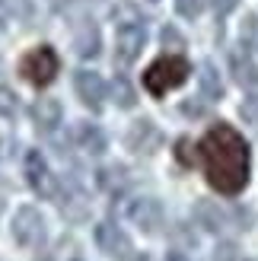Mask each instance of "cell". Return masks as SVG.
Returning a JSON list of instances; mask_svg holds the SVG:
<instances>
[{"label": "cell", "instance_id": "obj_17", "mask_svg": "<svg viewBox=\"0 0 258 261\" xmlns=\"http://www.w3.org/2000/svg\"><path fill=\"white\" fill-rule=\"evenodd\" d=\"M198 80H201V93L208 102H217L223 96V80H220V73H217V67L211 61H204L201 64V73H198Z\"/></svg>", "mask_w": 258, "mask_h": 261}, {"label": "cell", "instance_id": "obj_30", "mask_svg": "<svg viewBox=\"0 0 258 261\" xmlns=\"http://www.w3.org/2000/svg\"><path fill=\"white\" fill-rule=\"evenodd\" d=\"M131 261H153V258H150V255H134Z\"/></svg>", "mask_w": 258, "mask_h": 261}, {"label": "cell", "instance_id": "obj_26", "mask_svg": "<svg viewBox=\"0 0 258 261\" xmlns=\"http://www.w3.org/2000/svg\"><path fill=\"white\" fill-rule=\"evenodd\" d=\"M239 115H242V118H246V121H252V124H258V93H252L246 102H242V106H239Z\"/></svg>", "mask_w": 258, "mask_h": 261}, {"label": "cell", "instance_id": "obj_11", "mask_svg": "<svg viewBox=\"0 0 258 261\" xmlns=\"http://www.w3.org/2000/svg\"><path fill=\"white\" fill-rule=\"evenodd\" d=\"M32 121L38 134H55L58 124L64 121V109L58 99H38L32 106Z\"/></svg>", "mask_w": 258, "mask_h": 261}, {"label": "cell", "instance_id": "obj_20", "mask_svg": "<svg viewBox=\"0 0 258 261\" xmlns=\"http://www.w3.org/2000/svg\"><path fill=\"white\" fill-rule=\"evenodd\" d=\"M51 261H86V258H83L76 239H61L55 245V252H51Z\"/></svg>", "mask_w": 258, "mask_h": 261}, {"label": "cell", "instance_id": "obj_14", "mask_svg": "<svg viewBox=\"0 0 258 261\" xmlns=\"http://www.w3.org/2000/svg\"><path fill=\"white\" fill-rule=\"evenodd\" d=\"M195 220H198V226L208 229V232H220V229L229 226V214L217 201H198L195 204Z\"/></svg>", "mask_w": 258, "mask_h": 261}, {"label": "cell", "instance_id": "obj_5", "mask_svg": "<svg viewBox=\"0 0 258 261\" xmlns=\"http://www.w3.org/2000/svg\"><path fill=\"white\" fill-rule=\"evenodd\" d=\"M25 181H29V188L38 194V198H55V191H58L55 172H51L48 160L38 150L25 153Z\"/></svg>", "mask_w": 258, "mask_h": 261}, {"label": "cell", "instance_id": "obj_19", "mask_svg": "<svg viewBox=\"0 0 258 261\" xmlns=\"http://www.w3.org/2000/svg\"><path fill=\"white\" fill-rule=\"evenodd\" d=\"M112 22L115 25H144V13L134 4H115L112 7Z\"/></svg>", "mask_w": 258, "mask_h": 261}, {"label": "cell", "instance_id": "obj_28", "mask_svg": "<svg viewBox=\"0 0 258 261\" xmlns=\"http://www.w3.org/2000/svg\"><path fill=\"white\" fill-rule=\"evenodd\" d=\"M233 7H236V0H214V13H217V16H226Z\"/></svg>", "mask_w": 258, "mask_h": 261}, {"label": "cell", "instance_id": "obj_15", "mask_svg": "<svg viewBox=\"0 0 258 261\" xmlns=\"http://www.w3.org/2000/svg\"><path fill=\"white\" fill-rule=\"evenodd\" d=\"M96 181H99V188L112 194V198H118V194H124L127 188H131V175H127V169L124 166H102L99 172H96Z\"/></svg>", "mask_w": 258, "mask_h": 261}, {"label": "cell", "instance_id": "obj_29", "mask_svg": "<svg viewBox=\"0 0 258 261\" xmlns=\"http://www.w3.org/2000/svg\"><path fill=\"white\" fill-rule=\"evenodd\" d=\"M166 261H188L182 252H169V255H166Z\"/></svg>", "mask_w": 258, "mask_h": 261}, {"label": "cell", "instance_id": "obj_23", "mask_svg": "<svg viewBox=\"0 0 258 261\" xmlns=\"http://www.w3.org/2000/svg\"><path fill=\"white\" fill-rule=\"evenodd\" d=\"M160 42L166 48H185V38L178 29H172V25H163V32H160Z\"/></svg>", "mask_w": 258, "mask_h": 261}, {"label": "cell", "instance_id": "obj_27", "mask_svg": "<svg viewBox=\"0 0 258 261\" xmlns=\"http://www.w3.org/2000/svg\"><path fill=\"white\" fill-rule=\"evenodd\" d=\"M13 19H16V0H0V29H7Z\"/></svg>", "mask_w": 258, "mask_h": 261}, {"label": "cell", "instance_id": "obj_24", "mask_svg": "<svg viewBox=\"0 0 258 261\" xmlns=\"http://www.w3.org/2000/svg\"><path fill=\"white\" fill-rule=\"evenodd\" d=\"M211 261H239L236 245H233V242H220V245L211 252Z\"/></svg>", "mask_w": 258, "mask_h": 261}, {"label": "cell", "instance_id": "obj_1", "mask_svg": "<svg viewBox=\"0 0 258 261\" xmlns=\"http://www.w3.org/2000/svg\"><path fill=\"white\" fill-rule=\"evenodd\" d=\"M195 163L204 169L208 185L220 194H239L249 185V143L233 124L217 121L208 134L195 143Z\"/></svg>", "mask_w": 258, "mask_h": 261}, {"label": "cell", "instance_id": "obj_4", "mask_svg": "<svg viewBox=\"0 0 258 261\" xmlns=\"http://www.w3.org/2000/svg\"><path fill=\"white\" fill-rule=\"evenodd\" d=\"M10 229H13V239H16L22 249H32V252H38L45 245V239H48V223H45L42 211L32 207V204H25V207H19V211L13 214Z\"/></svg>", "mask_w": 258, "mask_h": 261}, {"label": "cell", "instance_id": "obj_8", "mask_svg": "<svg viewBox=\"0 0 258 261\" xmlns=\"http://www.w3.org/2000/svg\"><path fill=\"white\" fill-rule=\"evenodd\" d=\"M96 245H99V249L106 252L109 258H115V261L131 258V252H134L131 236H127L124 229H118L115 223H99V226H96Z\"/></svg>", "mask_w": 258, "mask_h": 261}, {"label": "cell", "instance_id": "obj_13", "mask_svg": "<svg viewBox=\"0 0 258 261\" xmlns=\"http://www.w3.org/2000/svg\"><path fill=\"white\" fill-rule=\"evenodd\" d=\"M229 70H233V80L239 86H246V89L258 86V64L252 61L249 51H242V48L229 51Z\"/></svg>", "mask_w": 258, "mask_h": 261}, {"label": "cell", "instance_id": "obj_3", "mask_svg": "<svg viewBox=\"0 0 258 261\" xmlns=\"http://www.w3.org/2000/svg\"><path fill=\"white\" fill-rule=\"evenodd\" d=\"M58 70H61V58L51 45H38L32 51H25L22 61H19L22 80H29L32 86H48L58 76Z\"/></svg>", "mask_w": 258, "mask_h": 261}, {"label": "cell", "instance_id": "obj_2", "mask_svg": "<svg viewBox=\"0 0 258 261\" xmlns=\"http://www.w3.org/2000/svg\"><path fill=\"white\" fill-rule=\"evenodd\" d=\"M191 76V64L182 55H163L144 70V86L150 96H166L169 89L182 86Z\"/></svg>", "mask_w": 258, "mask_h": 261}, {"label": "cell", "instance_id": "obj_10", "mask_svg": "<svg viewBox=\"0 0 258 261\" xmlns=\"http://www.w3.org/2000/svg\"><path fill=\"white\" fill-rule=\"evenodd\" d=\"M73 89H76V96H80V102L89 109H99L102 99H106V83H102V76L96 70H76Z\"/></svg>", "mask_w": 258, "mask_h": 261}, {"label": "cell", "instance_id": "obj_6", "mask_svg": "<svg viewBox=\"0 0 258 261\" xmlns=\"http://www.w3.org/2000/svg\"><path fill=\"white\" fill-rule=\"evenodd\" d=\"M124 214H127V220H131L134 226H140L144 232H160L163 220H166L163 204L157 198H134L131 204L124 207Z\"/></svg>", "mask_w": 258, "mask_h": 261}, {"label": "cell", "instance_id": "obj_22", "mask_svg": "<svg viewBox=\"0 0 258 261\" xmlns=\"http://www.w3.org/2000/svg\"><path fill=\"white\" fill-rule=\"evenodd\" d=\"M19 109V96L10 86H0V118H13Z\"/></svg>", "mask_w": 258, "mask_h": 261}, {"label": "cell", "instance_id": "obj_7", "mask_svg": "<svg viewBox=\"0 0 258 261\" xmlns=\"http://www.w3.org/2000/svg\"><path fill=\"white\" fill-rule=\"evenodd\" d=\"M147 45V25H118L115 35V61L118 64H134Z\"/></svg>", "mask_w": 258, "mask_h": 261}, {"label": "cell", "instance_id": "obj_9", "mask_svg": "<svg viewBox=\"0 0 258 261\" xmlns=\"http://www.w3.org/2000/svg\"><path fill=\"white\" fill-rule=\"evenodd\" d=\"M124 143H127V150H131V153H144V156H150V153L160 150L163 134H160V127L153 124L150 118H140V121H134L131 127H127Z\"/></svg>", "mask_w": 258, "mask_h": 261}, {"label": "cell", "instance_id": "obj_12", "mask_svg": "<svg viewBox=\"0 0 258 261\" xmlns=\"http://www.w3.org/2000/svg\"><path fill=\"white\" fill-rule=\"evenodd\" d=\"M73 140H76V147H80L83 153H89V156H102L106 147H109L106 130H102L99 124H89V121H80L73 127Z\"/></svg>", "mask_w": 258, "mask_h": 261}, {"label": "cell", "instance_id": "obj_18", "mask_svg": "<svg viewBox=\"0 0 258 261\" xmlns=\"http://www.w3.org/2000/svg\"><path fill=\"white\" fill-rule=\"evenodd\" d=\"M109 96L118 109H134V102H137V93H134V86L127 83V76H115L112 86H109Z\"/></svg>", "mask_w": 258, "mask_h": 261}, {"label": "cell", "instance_id": "obj_21", "mask_svg": "<svg viewBox=\"0 0 258 261\" xmlns=\"http://www.w3.org/2000/svg\"><path fill=\"white\" fill-rule=\"evenodd\" d=\"M239 38H242V45H246L249 51H258V16H255V13H249V16L242 19Z\"/></svg>", "mask_w": 258, "mask_h": 261}, {"label": "cell", "instance_id": "obj_25", "mask_svg": "<svg viewBox=\"0 0 258 261\" xmlns=\"http://www.w3.org/2000/svg\"><path fill=\"white\" fill-rule=\"evenodd\" d=\"M175 10L182 13L185 19H195L198 13L204 10V0H175Z\"/></svg>", "mask_w": 258, "mask_h": 261}, {"label": "cell", "instance_id": "obj_16", "mask_svg": "<svg viewBox=\"0 0 258 261\" xmlns=\"http://www.w3.org/2000/svg\"><path fill=\"white\" fill-rule=\"evenodd\" d=\"M99 48H102V35L96 29V22H83L80 29L73 32V51L80 58H96Z\"/></svg>", "mask_w": 258, "mask_h": 261}]
</instances>
